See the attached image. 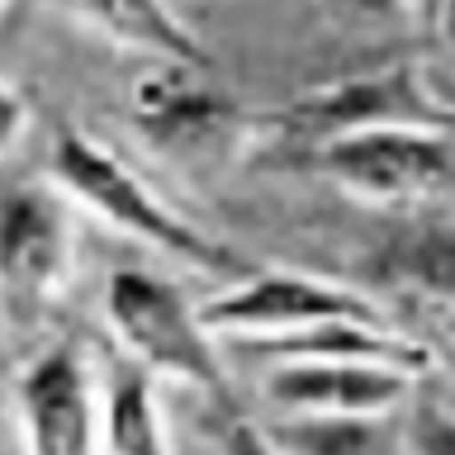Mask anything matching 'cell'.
I'll list each match as a JSON object with an SVG mask.
<instances>
[{
	"instance_id": "cell-1",
	"label": "cell",
	"mask_w": 455,
	"mask_h": 455,
	"mask_svg": "<svg viewBox=\"0 0 455 455\" xmlns=\"http://www.w3.org/2000/svg\"><path fill=\"white\" fill-rule=\"evenodd\" d=\"M375 128L451 133V109L427 85L422 67L394 62L384 71H365V76H347V81L318 85V91H304L266 114L270 148L284 156H299V162H308L313 152H323L337 138L375 133Z\"/></svg>"
},
{
	"instance_id": "cell-2",
	"label": "cell",
	"mask_w": 455,
	"mask_h": 455,
	"mask_svg": "<svg viewBox=\"0 0 455 455\" xmlns=\"http://www.w3.org/2000/svg\"><path fill=\"white\" fill-rule=\"evenodd\" d=\"M52 180L62 185V195L91 209L95 219H105L109 228L148 242L156 251L176 256V261H190L199 270H228L237 261L223 242L204 237L176 209H166L124 156H114L105 142H95L91 133H81L71 124H57L52 133Z\"/></svg>"
},
{
	"instance_id": "cell-3",
	"label": "cell",
	"mask_w": 455,
	"mask_h": 455,
	"mask_svg": "<svg viewBox=\"0 0 455 455\" xmlns=\"http://www.w3.org/2000/svg\"><path fill=\"white\" fill-rule=\"evenodd\" d=\"M105 313L119 341L128 347V355L138 361V370L195 384L223 412L237 418V394L219 361L213 332L199 323V308L185 304L176 284H166L162 275H148V270H119L105 290Z\"/></svg>"
},
{
	"instance_id": "cell-4",
	"label": "cell",
	"mask_w": 455,
	"mask_h": 455,
	"mask_svg": "<svg viewBox=\"0 0 455 455\" xmlns=\"http://www.w3.org/2000/svg\"><path fill=\"white\" fill-rule=\"evenodd\" d=\"M133 128L166 162L219 166L247 148L256 119L209 81V71L156 62L133 85Z\"/></svg>"
},
{
	"instance_id": "cell-5",
	"label": "cell",
	"mask_w": 455,
	"mask_h": 455,
	"mask_svg": "<svg viewBox=\"0 0 455 455\" xmlns=\"http://www.w3.org/2000/svg\"><path fill=\"white\" fill-rule=\"evenodd\" d=\"M71 266V219L48 185H0V323L14 337L48 318Z\"/></svg>"
},
{
	"instance_id": "cell-6",
	"label": "cell",
	"mask_w": 455,
	"mask_h": 455,
	"mask_svg": "<svg viewBox=\"0 0 455 455\" xmlns=\"http://www.w3.org/2000/svg\"><path fill=\"white\" fill-rule=\"evenodd\" d=\"M308 166L365 204H412L451 176V138L432 128H375L327 142Z\"/></svg>"
},
{
	"instance_id": "cell-7",
	"label": "cell",
	"mask_w": 455,
	"mask_h": 455,
	"mask_svg": "<svg viewBox=\"0 0 455 455\" xmlns=\"http://www.w3.org/2000/svg\"><path fill=\"white\" fill-rule=\"evenodd\" d=\"M199 323L213 337H294L323 323H384L379 308L361 299L355 290L308 275H290V270H266L237 290L219 294L213 304L199 308Z\"/></svg>"
},
{
	"instance_id": "cell-8",
	"label": "cell",
	"mask_w": 455,
	"mask_h": 455,
	"mask_svg": "<svg viewBox=\"0 0 455 455\" xmlns=\"http://www.w3.org/2000/svg\"><path fill=\"white\" fill-rule=\"evenodd\" d=\"M14 403H20L28 455H100L105 446L91 365L76 341H57L34 355L20 375Z\"/></svg>"
},
{
	"instance_id": "cell-9",
	"label": "cell",
	"mask_w": 455,
	"mask_h": 455,
	"mask_svg": "<svg viewBox=\"0 0 455 455\" xmlns=\"http://www.w3.org/2000/svg\"><path fill=\"white\" fill-rule=\"evenodd\" d=\"M266 398L290 418H389L412 398V375L365 361H284Z\"/></svg>"
},
{
	"instance_id": "cell-10",
	"label": "cell",
	"mask_w": 455,
	"mask_h": 455,
	"mask_svg": "<svg viewBox=\"0 0 455 455\" xmlns=\"http://www.w3.org/2000/svg\"><path fill=\"white\" fill-rule=\"evenodd\" d=\"M81 10L100 34L124 43V48L148 52L171 67L213 71V52L166 10V0H81Z\"/></svg>"
},
{
	"instance_id": "cell-11",
	"label": "cell",
	"mask_w": 455,
	"mask_h": 455,
	"mask_svg": "<svg viewBox=\"0 0 455 455\" xmlns=\"http://www.w3.org/2000/svg\"><path fill=\"white\" fill-rule=\"evenodd\" d=\"M384 275L403 290L455 308V223H432L384 251Z\"/></svg>"
},
{
	"instance_id": "cell-12",
	"label": "cell",
	"mask_w": 455,
	"mask_h": 455,
	"mask_svg": "<svg viewBox=\"0 0 455 455\" xmlns=\"http://www.w3.org/2000/svg\"><path fill=\"white\" fill-rule=\"evenodd\" d=\"M100 427H105L109 455H171L148 370H128L114 379L105 408H100Z\"/></svg>"
},
{
	"instance_id": "cell-13",
	"label": "cell",
	"mask_w": 455,
	"mask_h": 455,
	"mask_svg": "<svg viewBox=\"0 0 455 455\" xmlns=\"http://www.w3.org/2000/svg\"><path fill=\"white\" fill-rule=\"evenodd\" d=\"M266 436L284 455H389L384 418H290Z\"/></svg>"
},
{
	"instance_id": "cell-14",
	"label": "cell",
	"mask_w": 455,
	"mask_h": 455,
	"mask_svg": "<svg viewBox=\"0 0 455 455\" xmlns=\"http://www.w3.org/2000/svg\"><path fill=\"white\" fill-rule=\"evenodd\" d=\"M408 455H455V412L418 403L408 418Z\"/></svg>"
},
{
	"instance_id": "cell-15",
	"label": "cell",
	"mask_w": 455,
	"mask_h": 455,
	"mask_svg": "<svg viewBox=\"0 0 455 455\" xmlns=\"http://www.w3.org/2000/svg\"><path fill=\"white\" fill-rule=\"evenodd\" d=\"M347 24H398L412 10V0H323Z\"/></svg>"
},
{
	"instance_id": "cell-16",
	"label": "cell",
	"mask_w": 455,
	"mask_h": 455,
	"mask_svg": "<svg viewBox=\"0 0 455 455\" xmlns=\"http://www.w3.org/2000/svg\"><path fill=\"white\" fill-rule=\"evenodd\" d=\"M24 128H28V105L20 100V91H10V85L0 81V156L20 148Z\"/></svg>"
},
{
	"instance_id": "cell-17",
	"label": "cell",
	"mask_w": 455,
	"mask_h": 455,
	"mask_svg": "<svg viewBox=\"0 0 455 455\" xmlns=\"http://www.w3.org/2000/svg\"><path fill=\"white\" fill-rule=\"evenodd\" d=\"M223 455H284V451L261 432V427L233 418V427H228V436H223Z\"/></svg>"
},
{
	"instance_id": "cell-18",
	"label": "cell",
	"mask_w": 455,
	"mask_h": 455,
	"mask_svg": "<svg viewBox=\"0 0 455 455\" xmlns=\"http://www.w3.org/2000/svg\"><path fill=\"white\" fill-rule=\"evenodd\" d=\"M432 28L441 34V48H446V57H451V67H455V0H441V10H436V20H432Z\"/></svg>"
},
{
	"instance_id": "cell-19",
	"label": "cell",
	"mask_w": 455,
	"mask_h": 455,
	"mask_svg": "<svg viewBox=\"0 0 455 455\" xmlns=\"http://www.w3.org/2000/svg\"><path fill=\"white\" fill-rule=\"evenodd\" d=\"M436 10H441V0H418V14H422V24H427V28H432Z\"/></svg>"
},
{
	"instance_id": "cell-20",
	"label": "cell",
	"mask_w": 455,
	"mask_h": 455,
	"mask_svg": "<svg viewBox=\"0 0 455 455\" xmlns=\"http://www.w3.org/2000/svg\"><path fill=\"white\" fill-rule=\"evenodd\" d=\"M0 10H5V0H0Z\"/></svg>"
}]
</instances>
